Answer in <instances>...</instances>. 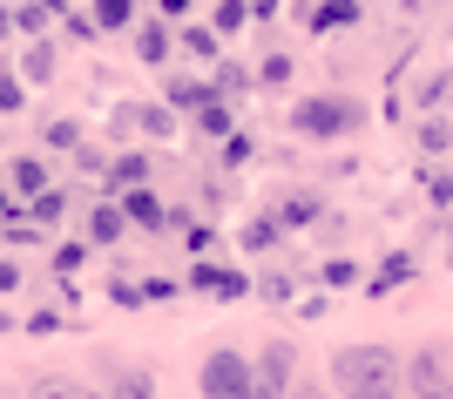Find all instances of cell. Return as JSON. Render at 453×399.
<instances>
[{
    "mask_svg": "<svg viewBox=\"0 0 453 399\" xmlns=\"http://www.w3.org/2000/svg\"><path fill=\"white\" fill-rule=\"evenodd\" d=\"M365 399H413V393H406V386H393V393H365Z\"/></svg>",
    "mask_w": 453,
    "mask_h": 399,
    "instance_id": "obj_36",
    "label": "cell"
},
{
    "mask_svg": "<svg viewBox=\"0 0 453 399\" xmlns=\"http://www.w3.org/2000/svg\"><path fill=\"white\" fill-rule=\"evenodd\" d=\"M0 115H20V75H14V68L0 75Z\"/></svg>",
    "mask_w": 453,
    "mask_h": 399,
    "instance_id": "obj_28",
    "label": "cell"
},
{
    "mask_svg": "<svg viewBox=\"0 0 453 399\" xmlns=\"http://www.w3.org/2000/svg\"><path fill=\"white\" fill-rule=\"evenodd\" d=\"M122 210H129V217H135V224H142V230H163V224H170V210L156 203L150 190H129V196H122Z\"/></svg>",
    "mask_w": 453,
    "mask_h": 399,
    "instance_id": "obj_13",
    "label": "cell"
},
{
    "mask_svg": "<svg viewBox=\"0 0 453 399\" xmlns=\"http://www.w3.org/2000/svg\"><path fill=\"white\" fill-rule=\"evenodd\" d=\"M27 332H35V339H48V332H61V318H55V311H35V318H27Z\"/></svg>",
    "mask_w": 453,
    "mask_h": 399,
    "instance_id": "obj_33",
    "label": "cell"
},
{
    "mask_svg": "<svg viewBox=\"0 0 453 399\" xmlns=\"http://www.w3.org/2000/svg\"><path fill=\"white\" fill-rule=\"evenodd\" d=\"M7 190H14V203H20V196H27V203H35V196L41 190H48V170H41V156H7Z\"/></svg>",
    "mask_w": 453,
    "mask_h": 399,
    "instance_id": "obj_6",
    "label": "cell"
},
{
    "mask_svg": "<svg viewBox=\"0 0 453 399\" xmlns=\"http://www.w3.org/2000/svg\"><path fill=\"white\" fill-rule=\"evenodd\" d=\"M55 265H61V271H81V265H88V237H81V244H61Z\"/></svg>",
    "mask_w": 453,
    "mask_h": 399,
    "instance_id": "obj_29",
    "label": "cell"
},
{
    "mask_svg": "<svg viewBox=\"0 0 453 399\" xmlns=\"http://www.w3.org/2000/svg\"><path fill=\"white\" fill-rule=\"evenodd\" d=\"M413 278V250H393L386 265H379V278H372V291H393V285H406Z\"/></svg>",
    "mask_w": 453,
    "mask_h": 399,
    "instance_id": "obj_14",
    "label": "cell"
},
{
    "mask_svg": "<svg viewBox=\"0 0 453 399\" xmlns=\"http://www.w3.org/2000/svg\"><path fill=\"white\" fill-rule=\"evenodd\" d=\"M345 20H359V0H332L325 14H311V27H345Z\"/></svg>",
    "mask_w": 453,
    "mask_h": 399,
    "instance_id": "obj_24",
    "label": "cell"
},
{
    "mask_svg": "<svg viewBox=\"0 0 453 399\" xmlns=\"http://www.w3.org/2000/svg\"><path fill=\"white\" fill-rule=\"evenodd\" d=\"M291 399H332V393H325V386H298Z\"/></svg>",
    "mask_w": 453,
    "mask_h": 399,
    "instance_id": "obj_34",
    "label": "cell"
},
{
    "mask_svg": "<svg viewBox=\"0 0 453 399\" xmlns=\"http://www.w3.org/2000/svg\"><path fill=\"white\" fill-rule=\"evenodd\" d=\"M319 217H325V203H319L311 190H298V196H284V203H278V224H284V230H311Z\"/></svg>",
    "mask_w": 453,
    "mask_h": 399,
    "instance_id": "obj_11",
    "label": "cell"
},
{
    "mask_svg": "<svg viewBox=\"0 0 453 399\" xmlns=\"http://www.w3.org/2000/svg\"><path fill=\"white\" fill-rule=\"evenodd\" d=\"M359 122H365V109L352 96H311V102L291 109V129L311 135V142H339V135H352Z\"/></svg>",
    "mask_w": 453,
    "mask_h": 399,
    "instance_id": "obj_2",
    "label": "cell"
},
{
    "mask_svg": "<svg viewBox=\"0 0 453 399\" xmlns=\"http://www.w3.org/2000/svg\"><path fill=\"white\" fill-rule=\"evenodd\" d=\"M135 122L150 135H176V115H170V102H135Z\"/></svg>",
    "mask_w": 453,
    "mask_h": 399,
    "instance_id": "obj_15",
    "label": "cell"
},
{
    "mask_svg": "<svg viewBox=\"0 0 453 399\" xmlns=\"http://www.w3.org/2000/svg\"><path fill=\"white\" fill-rule=\"evenodd\" d=\"M156 7H163V14H189V0H156Z\"/></svg>",
    "mask_w": 453,
    "mask_h": 399,
    "instance_id": "obj_35",
    "label": "cell"
},
{
    "mask_svg": "<svg viewBox=\"0 0 453 399\" xmlns=\"http://www.w3.org/2000/svg\"><path fill=\"white\" fill-rule=\"evenodd\" d=\"M48 150H81V122H68V115L48 122Z\"/></svg>",
    "mask_w": 453,
    "mask_h": 399,
    "instance_id": "obj_23",
    "label": "cell"
},
{
    "mask_svg": "<svg viewBox=\"0 0 453 399\" xmlns=\"http://www.w3.org/2000/svg\"><path fill=\"white\" fill-rule=\"evenodd\" d=\"M453 380V345H419V352H413V359H406V393H434V386H447Z\"/></svg>",
    "mask_w": 453,
    "mask_h": 399,
    "instance_id": "obj_5",
    "label": "cell"
},
{
    "mask_svg": "<svg viewBox=\"0 0 453 399\" xmlns=\"http://www.w3.org/2000/svg\"><path fill=\"white\" fill-rule=\"evenodd\" d=\"M278 230H284V224H250V230H244V244H250V250H265Z\"/></svg>",
    "mask_w": 453,
    "mask_h": 399,
    "instance_id": "obj_32",
    "label": "cell"
},
{
    "mask_svg": "<svg viewBox=\"0 0 453 399\" xmlns=\"http://www.w3.org/2000/svg\"><path fill=\"white\" fill-rule=\"evenodd\" d=\"M150 183V156H115L109 163V196H129Z\"/></svg>",
    "mask_w": 453,
    "mask_h": 399,
    "instance_id": "obj_10",
    "label": "cell"
},
{
    "mask_svg": "<svg viewBox=\"0 0 453 399\" xmlns=\"http://www.w3.org/2000/svg\"><path fill=\"white\" fill-rule=\"evenodd\" d=\"M257 81H265V88H284V81H291V61H284V55H271V61H265V75H257Z\"/></svg>",
    "mask_w": 453,
    "mask_h": 399,
    "instance_id": "obj_30",
    "label": "cell"
},
{
    "mask_svg": "<svg viewBox=\"0 0 453 399\" xmlns=\"http://www.w3.org/2000/svg\"><path fill=\"white\" fill-rule=\"evenodd\" d=\"M319 278H325V285H332V291H345V285H352V278H359V265H345V257H332V265H325Z\"/></svg>",
    "mask_w": 453,
    "mask_h": 399,
    "instance_id": "obj_27",
    "label": "cell"
},
{
    "mask_svg": "<svg viewBox=\"0 0 453 399\" xmlns=\"http://www.w3.org/2000/svg\"><path fill=\"white\" fill-rule=\"evenodd\" d=\"M332 380H339L345 399H365V393H393L406 380V359L393 345H339L332 352Z\"/></svg>",
    "mask_w": 453,
    "mask_h": 399,
    "instance_id": "obj_1",
    "label": "cell"
},
{
    "mask_svg": "<svg viewBox=\"0 0 453 399\" xmlns=\"http://www.w3.org/2000/svg\"><path fill=\"white\" fill-rule=\"evenodd\" d=\"M55 75V48L48 41H27V81H48Z\"/></svg>",
    "mask_w": 453,
    "mask_h": 399,
    "instance_id": "obj_21",
    "label": "cell"
},
{
    "mask_svg": "<svg viewBox=\"0 0 453 399\" xmlns=\"http://www.w3.org/2000/svg\"><path fill=\"white\" fill-rule=\"evenodd\" d=\"M7 20H14V35H41V27H48V7H41V0H27V7H7Z\"/></svg>",
    "mask_w": 453,
    "mask_h": 399,
    "instance_id": "obj_16",
    "label": "cell"
},
{
    "mask_svg": "<svg viewBox=\"0 0 453 399\" xmlns=\"http://www.w3.org/2000/svg\"><path fill=\"white\" fill-rule=\"evenodd\" d=\"M95 20H102V27H129L135 7H129V0H95Z\"/></svg>",
    "mask_w": 453,
    "mask_h": 399,
    "instance_id": "obj_22",
    "label": "cell"
},
{
    "mask_svg": "<svg viewBox=\"0 0 453 399\" xmlns=\"http://www.w3.org/2000/svg\"><path fill=\"white\" fill-rule=\"evenodd\" d=\"M183 55H196V61H217V27H183Z\"/></svg>",
    "mask_w": 453,
    "mask_h": 399,
    "instance_id": "obj_19",
    "label": "cell"
},
{
    "mask_svg": "<svg viewBox=\"0 0 453 399\" xmlns=\"http://www.w3.org/2000/svg\"><path fill=\"white\" fill-rule=\"evenodd\" d=\"M447 265H453V250H447Z\"/></svg>",
    "mask_w": 453,
    "mask_h": 399,
    "instance_id": "obj_39",
    "label": "cell"
},
{
    "mask_svg": "<svg viewBox=\"0 0 453 399\" xmlns=\"http://www.w3.org/2000/svg\"><path fill=\"white\" fill-rule=\"evenodd\" d=\"M41 7H48V14H61V7H68V0H41Z\"/></svg>",
    "mask_w": 453,
    "mask_h": 399,
    "instance_id": "obj_38",
    "label": "cell"
},
{
    "mask_svg": "<svg viewBox=\"0 0 453 399\" xmlns=\"http://www.w3.org/2000/svg\"><path fill=\"white\" fill-rule=\"evenodd\" d=\"M217 96L244 102V96H250V68H237V61H224V68H217Z\"/></svg>",
    "mask_w": 453,
    "mask_h": 399,
    "instance_id": "obj_17",
    "label": "cell"
},
{
    "mask_svg": "<svg viewBox=\"0 0 453 399\" xmlns=\"http://www.w3.org/2000/svg\"><path fill=\"white\" fill-rule=\"evenodd\" d=\"M244 20H250V7H244V0H224V7H217V35H237Z\"/></svg>",
    "mask_w": 453,
    "mask_h": 399,
    "instance_id": "obj_25",
    "label": "cell"
},
{
    "mask_svg": "<svg viewBox=\"0 0 453 399\" xmlns=\"http://www.w3.org/2000/svg\"><path fill=\"white\" fill-rule=\"evenodd\" d=\"M135 61H150V68L170 61V27L163 20H135Z\"/></svg>",
    "mask_w": 453,
    "mask_h": 399,
    "instance_id": "obj_9",
    "label": "cell"
},
{
    "mask_svg": "<svg viewBox=\"0 0 453 399\" xmlns=\"http://www.w3.org/2000/svg\"><path fill=\"white\" fill-rule=\"evenodd\" d=\"M196 399H257V359L217 345L203 359V372H196Z\"/></svg>",
    "mask_w": 453,
    "mask_h": 399,
    "instance_id": "obj_3",
    "label": "cell"
},
{
    "mask_svg": "<svg viewBox=\"0 0 453 399\" xmlns=\"http://www.w3.org/2000/svg\"><path fill=\"white\" fill-rule=\"evenodd\" d=\"M27 217H35V224H61V217H68V196H61V190H41L35 203H27Z\"/></svg>",
    "mask_w": 453,
    "mask_h": 399,
    "instance_id": "obj_18",
    "label": "cell"
},
{
    "mask_svg": "<svg viewBox=\"0 0 453 399\" xmlns=\"http://www.w3.org/2000/svg\"><path fill=\"white\" fill-rule=\"evenodd\" d=\"M250 156H257V142H250V135H230V150H224V163H250Z\"/></svg>",
    "mask_w": 453,
    "mask_h": 399,
    "instance_id": "obj_31",
    "label": "cell"
},
{
    "mask_svg": "<svg viewBox=\"0 0 453 399\" xmlns=\"http://www.w3.org/2000/svg\"><path fill=\"white\" fill-rule=\"evenodd\" d=\"M291 393H298V345L271 339L257 352V399H291Z\"/></svg>",
    "mask_w": 453,
    "mask_h": 399,
    "instance_id": "obj_4",
    "label": "cell"
},
{
    "mask_svg": "<svg viewBox=\"0 0 453 399\" xmlns=\"http://www.w3.org/2000/svg\"><path fill=\"white\" fill-rule=\"evenodd\" d=\"M189 122H196L203 135H237V109H230V96H217V88L189 109Z\"/></svg>",
    "mask_w": 453,
    "mask_h": 399,
    "instance_id": "obj_7",
    "label": "cell"
},
{
    "mask_svg": "<svg viewBox=\"0 0 453 399\" xmlns=\"http://www.w3.org/2000/svg\"><path fill=\"white\" fill-rule=\"evenodd\" d=\"M419 399H453V380H447V386H434V393H419Z\"/></svg>",
    "mask_w": 453,
    "mask_h": 399,
    "instance_id": "obj_37",
    "label": "cell"
},
{
    "mask_svg": "<svg viewBox=\"0 0 453 399\" xmlns=\"http://www.w3.org/2000/svg\"><path fill=\"white\" fill-rule=\"evenodd\" d=\"M27 399H88V393H81L68 372H35V380H27Z\"/></svg>",
    "mask_w": 453,
    "mask_h": 399,
    "instance_id": "obj_12",
    "label": "cell"
},
{
    "mask_svg": "<svg viewBox=\"0 0 453 399\" xmlns=\"http://www.w3.org/2000/svg\"><path fill=\"white\" fill-rule=\"evenodd\" d=\"M122 224H129V210H122V196H109V203L88 210V244H115L122 237Z\"/></svg>",
    "mask_w": 453,
    "mask_h": 399,
    "instance_id": "obj_8",
    "label": "cell"
},
{
    "mask_svg": "<svg viewBox=\"0 0 453 399\" xmlns=\"http://www.w3.org/2000/svg\"><path fill=\"white\" fill-rule=\"evenodd\" d=\"M447 142H453V129H447V122H440V115H434V122H419V150H447Z\"/></svg>",
    "mask_w": 453,
    "mask_h": 399,
    "instance_id": "obj_26",
    "label": "cell"
},
{
    "mask_svg": "<svg viewBox=\"0 0 453 399\" xmlns=\"http://www.w3.org/2000/svg\"><path fill=\"white\" fill-rule=\"evenodd\" d=\"M109 399H156V380H150V372H122Z\"/></svg>",
    "mask_w": 453,
    "mask_h": 399,
    "instance_id": "obj_20",
    "label": "cell"
}]
</instances>
